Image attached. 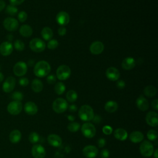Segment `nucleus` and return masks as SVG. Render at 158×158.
<instances>
[{
  "mask_svg": "<svg viewBox=\"0 0 158 158\" xmlns=\"http://www.w3.org/2000/svg\"><path fill=\"white\" fill-rule=\"evenodd\" d=\"M51 71V66L45 60H40L38 62L33 69L34 74L38 77H44L49 73Z\"/></svg>",
  "mask_w": 158,
  "mask_h": 158,
  "instance_id": "obj_1",
  "label": "nucleus"
},
{
  "mask_svg": "<svg viewBox=\"0 0 158 158\" xmlns=\"http://www.w3.org/2000/svg\"><path fill=\"white\" fill-rule=\"evenodd\" d=\"M79 117L83 121H90L92 120L94 117V111L91 106L89 105H83L78 111Z\"/></svg>",
  "mask_w": 158,
  "mask_h": 158,
  "instance_id": "obj_2",
  "label": "nucleus"
},
{
  "mask_svg": "<svg viewBox=\"0 0 158 158\" xmlns=\"http://www.w3.org/2000/svg\"><path fill=\"white\" fill-rule=\"evenodd\" d=\"M67 108V102L62 98H57L52 103V109L57 114L64 112Z\"/></svg>",
  "mask_w": 158,
  "mask_h": 158,
  "instance_id": "obj_3",
  "label": "nucleus"
},
{
  "mask_svg": "<svg viewBox=\"0 0 158 158\" xmlns=\"http://www.w3.org/2000/svg\"><path fill=\"white\" fill-rule=\"evenodd\" d=\"M139 151L142 156L144 157H150L153 154L154 147L150 141L144 140L140 144Z\"/></svg>",
  "mask_w": 158,
  "mask_h": 158,
  "instance_id": "obj_4",
  "label": "nucleus"
},
{
  "mask_svg": "<svg viewBox=\"0 0 158 158\" xmlns=\"http://www.w3.org/2000/svg\"><path fill=\"white\" fill-rule=\"evenodd\" d=\"M29 46L33 51L36 52H41L44 50L46 48V44L42 40L35 38L30 41L29 43Z\"/></svg>",
  "mask_w": 158,
  "mask_h": 158,
  "instance_id": "obj_5",
  "label": "nucleus"
},
{
  "mask_svg": "<svg viewBox=\"0 0 158 158\" xmlns=\"http://www.w3.org/2000/svg\"><path fill=\"white\" fill-rule=\"evenodd\" d=\"M71 70L66 65H60L56 70V77L60 80H67L70 75Z\"/></svg>",
  "mask_w": 158,
  "mask_h": 158,
  "instance_id": "obj_6",
  "label": "nucleus"
},
{
  "mask_svg": "<svg viewBox=\"0 0 158 158\" xmlns=\"http://www.w3.org/2000/svg\"><path fill=\"white\" fill-rule=\"evenodd\" d=\"M81 130L82 134L88 138H91L94 137L96 134V128L93 124L86 122L82 125Z\"/></svg>",
  "mask_w": 158,
  "mask_h": 158,
  "instance_id": "obj_7",
  "label": "nucleus"
},
{
  "mask_svg": "<svg viewBox=\"0 0 158 158\" xmlns=\"http://www.w3.org/2000/svg\"><path fill=\"white\" fill-rule=\"evenodd\" d=\"M8 112L13 115L19 114L22 110V104L20 101H13L10 102L7 107Z\"/></svg>",
  "mask_w": 158,
  "mask_h": 158,
  "instance_id": "obj_8",
  "label": "nucleus"
},
{
  "mask_svg": "<svg viewBox=\"0 0 158 158\" xmlns=\"http://www.w3.org/2000/svg\"><path fill=\"white\" fill-rule=\"evenodd\" d=\"M3 26L7 31H14L17 30L19 22L17 19L13 17H7L3 21Z\"/></svg>",
  "mask_w": 158,
  "mask_h": 158,
  "instance_id": "obj_9",
  "label": "nucleus"
},
{
  "mask_svg": "<svg viewBox=\"0 0 158 158\" xmlns=\"http://www.w3.org/2000/svg\"><path fill=\"white\" fill-rule=\"evenodd\" d=\"M14 73L17 77H22L27 72V65L23 61L17 62L13 67Z\"/></svg>",
  "mask_w": 158,
  "mask_h": 158,
  "instance_id": "obj_10",
  "label": "nucleus"
},
{
  "mask_svg": "<svg viewBox=\"0 0 158 158\" xmlns=\"http://www.w3.org/2000/svg\"><path fill=\"white\" fill-rule=\"evenodd\" d=\"M16 83V80L13 77H7L2 84V90L5 93H10L14 89Z\"/></svg>",
  "mask_w": 158,
  "mask_h": 158,
  "instance_id": "obj_11",
  "label": "nucleus"
},
{
  "mask_svg": "<svg viewBox=\"0 0 158 158\" xmlns=\"http://www.w3.org/2000/svg\"><path fill=\"white\" fill-rule=\"evenodd\" d=\"M98 154V148L93 145H88L83 149V154L87 158H94Z\"/></svg>",
  "mask_w": 158,
  "mask_h": 158,
  "instance_id": "obj_12",
  "label": "nucleus"
},
{
  "mask_svg": "<svg viewBox=\"0 0 158 158\" xmlns=\"http://www.w3.org/2000/svg\"><path fill=\"white\" fill-rule=\"evenodd\" d=\"M31 154L35 158H44L46 156V151L41 144H35L31 148Z\"/></svg>",
  "mask_w": 158,
  "mask_h": 158,
  "instance_id": "obj_13",
  "label": "nucleus"
},
{
  "mask_svg": "<svg viewBox=\"0 0 158 158\" xmlns=\"http://www.w3.org/2000/svg\"><path fill=\"white\" fill-rule=\"evenodd\" d=\"M146 123L151 127H157L158 125V115L156 112L150 111L146 116Z\"/></svg>",
  "mask_w": 158,
  "mask_h": 158,
  "instance_id": "obj_14",
  "label": "nucleus"
},
{
  "mask_svg": "<svg viewBox=\"0 0 158 158\" xmlns=\"http://www.w3.org/2000/svg\"><path fill=\"white\" fill-rule=\"evenodd\" d=\"M13 51V46L9 41H4L0 44V54L3 56H9Z\"/></svg>",
  "mask_w": 158,
  "mask_h": 158,
  "instance_id": "obj_15",
  "label": "nucleus"
},
{
  "mask_svg": "<svg viewBox=\"0 0 158 158\" xmlns=\"http://www.w3.org/2000/svg\"><path fill=\"white\" fill-rule=\"evenodd\" d=\"M56 21L59 25L64 27L67 25L70 21L69 15L65 11H60L56 15Z\"/></svg>",
  "mask_w": 158,
  "mask_h": 158,
  "instance_id": "obj_16",
  "label": "nucleus"
},
{
  "mask_svg": "<svg viewBox=\"0 0 158 158\" xmlns=\"http://www.w3.org/2000/svg\"><path fill=\"white\" fill-rule=\"evenodd\" d=\"M104 49V46L103 43L99 41H96L93 42L89 47L90 52L93 54H95V55L100 54L101 53H102Z\"/></svg>",
  "mask_w": 158,
  "mask_h": 158,
  "instance_id": "obj_17",
  "label": "nucleus"
},
{
  "mask_svg": "<svg viewBox=\"0 0 158 158\" xmlns=\"http://www.w3.org/2000/svg\"><path fill=\"white\" fill-rule=\"evenodd\" d=\"M106 75L110 81H117L120 77V72L116 68L110 67L106 70Z\"/></svg>",
  "mask_w": 158,
  "mask_h": 158,
  "instance_id": "obj_18",
  "label": "nucleus"
},
{
  "mask_svg": "<svg viewBox=\"0 0 158 158\" xmlns=\"http://www.w3.org/2000/svg\"><path fill=\"white\" fill-rule=\"evenodd\" d=\"M25 112L30 115H35L38 112V107L36 104L31 101H28L25 103L24 106Z\"/></svg>",
  "mask_w": 158,
  "mask_h": 158,
  "instance_id": "obj_19",
  "label": "nucleus"
},
{
  "mask_svg": "<svg viewBox=\"0 0 158 158\" xmlns=\"http://www.w3.org/2000/svg\"><path fill=\"white\" fill-rule=\"evenodd\" d=\"M47 139L48 143L54 147H59L62 144V139L57 135L51 134L48 136Z\"/></svg>",
  "mask_w": 158,
  "mask_h": 158,
  "instance_id": "obj_20",
  "label": "nucleus"
},
{
  "mask_svg": "<svg viewBox=\"0 0 158 158\" xmlns=\"http://www.w3.org/2000/svg\"><path fill=\"white\" fill-rule=\"evenodd\" d=\"M136 104L137 107L142 111H145L149 108V102L148 100L143 96H140L137 98Z\"/></svg>",
  "mask_w": 158,
  "mask_h": 158,
  "instance_id": "obj_21",
  "label": "nucleus"
},
{
  "mask_svg": "<svg viewBox=\"0 0 158 158\" xmlns=\"http://www.w3.org/2000/svg\"><path fill=\"white\" fill-rule=\"evenodd\" d=\"M136 62L135 59L131 57H128L124 59L122 62V67L123 69L128 70L135 67Z\"/></svg>",
  "mask_w": 158,
  "mask_h": 158,
  "instance_id": "obj_22",
  "label": "nucleus"
},
{
  "mask_svg": "<svg viewBox=\"0 0 158 158\" xmlns=\"http://www.w3.org/2000/svg\"><path fill=\"white\" fill-rule=\"evenodd\" d=\"M129 138L132 143H138L141 142L144 139V135L141 131H135L130 133Z\"/></svg>",
  "mask_w": 158,
  "mask_h": 158,
  "instance_id": "obj_23",
  "label": "nucleus"
},
{
  "mask_svg": "<svg viewBox=\"0 0 158 158\" xmlns=\"http://www.w3.org/2000/svg\"><path fill=\"white\" fill-rule=\"evenodd\" d=\"M114 136L116 139L120 141H124L127 138L128 133L123 128H117L114 133Z\"/></svg>",
  "mask_w": 158,
  "mask_h": 158,
  "instance_id": "obj_24",
  "label": "nucleus"
},
{
  "mask_svg": "<svg viewBox=\"0 0 158 158\" xmlns=\"http://www.w3.org/2000/svg\"><path fill=\"white\" fill-rule=\"evenodd\" d=\"M19 33L23 37H30L33 33V29L28 25H23L20 27Z\"/></svg>",
  "mask_w": 158,
  "mask_h": 158,
  "instance_id": "obj_25",
  "label": "nucleus"
},
{
  "mask_svg": "<svg viewBox=\"0 0 158 158\" xmlns=\"http://www.w3.org/2000/svg\"><path fill=\"white\" fill-rule=\"evenodd\" d=\"M22 138L21 132L18 130H12L9 135V139L12 143L16 144L19 143Z\"/></svg>",
  "mask_w": 158,
  "mask_h": 158,
  "instance_id": "obj_26",
  "label": "nucleus"
},
{
  "mask_svg": "<svg viewBox=\"0 0 158 158\" xmlns=\"http://www.w3.org/2000/svg\"><path fill=\"white\" fill-rule=\"evenodd\" d=\"M31 89L35 93H40L43 90V85L39 79H34L31 82Z\"/></svg>",
  "mask_w": 158,
  "mask_h": 158,
  "instance_id": "obj_27",
  "label": "nucleus"
},
{
  "mask_svg": "<svg viewBox=\"0 0 158 158\" xmlns=\"http://www.w3.org/2000/svg\"><path fill=\"white\" fill-rule=\"evenodd\" d=\"M117 108H118V104L115 101H107L104 106L105 110L109 113L114 112L115 111L117 110Z\"/></svg>",
  "mask_w": 158,
  "mask_h": 158,
  "instance_id": "obj_28",
  "label": "nucleus"
},
{
  "mask_svg": "<svg viewBox=\"0 0 158 158\" xmlns=\"http://www.w3.org/2000/svg\"><path fill=\"white\" fill-rule=\"evenodd\" d=\"M42 37L45 40H50L52 37L53 36V32L51 28H50L48 27H44L41 32Z\"/></svg>",
  "mask_w": 158,
  "mask_h": 158,
  "instance_id": "obj_29",
  "label": "nucleus"
},
{
  "mask_svg": "<svg viewBox=\"0 0 158 158\" xmlns=\"http://www.w3.org/2000/svg\"><path fill=\"white\" fill-rule=\"evenodd\" d=\"M143 92H144V95L146 96L147 97L152 98V97H154L156 94L157 89L154 86L149 85L144 88Z\"/></svg>",
  "mask_w": 158,
  "mask_h": 158,
  "instance_id": "obj_30",
  "label": "nucleus"
},
{
  "mask_svg": "<svg viewBox=\"0 0 158 158\" xmlns=\"http://www.w3.org/2000/svg\"><path fill=\"white\" fill-rule=\"evenodd\" d=\"M77 97H78V95H77V93H76L75 91L74 90H69L67 93V94H66V98H67V99L69 102H75L77 99Z\"/></svg>",
  "mask_w": 158,
  "mask_h": 158,
  "instance_id": "obj_31",
  "label": "nucleus"
},
{
  "mask_svg": "<svg viewBox=\"0 0 158 158\" xmlns=\"http://www.w3.org/2000/svg\"><path fill=\"white\" fill-rule=\"evenodd\" d=\"M65 86L62 82L59 81V82H57L55 85L54 91L57 94L60 95V94H63L64 92L65 91Z\"/></svg>",
  "mask_w": 158,
  "mask_h": 158,
  "instance_id": "obj_32",
  "label": "nucleus"
},
{
  "mask_svg": "<svg viewBox=\"0 0 158 158\" xmlns=\"http://www.w3.org/2000/svg\"><path fill=\"white\" fill-rule=\"evenodd\" d=\"M6 12L10 15L14 16L17 14L18 9L15 6L9 4L6 7Z\"/></svg>",
  "mask_w": 158,
  "mask_h": 158,
  "instance_id": "obj_33",
  "label": "nucleus"
},
{
  "mask_svg": "<svg viewBox=\"0 0 158 158\" xmlns=\"http://www.w3.org/2000/svg\"><path fill=\"white\" fill-rule=\"evenodd\" d=\"M28 139L31 143L35 144L38 142L40 139V136L36 132H31L28 136Z\"/></svg>",
  "mask_w": 158,
  "mask_h": 158,
  "instance_id": "obj_34",
  "label": "nucleus"
},
{
  "mask_svg": "<svg viewBox=\"0 0 158 158\" xmlns=\"http://www.w3.org/2000/svg\"><path fill=\"white\" fill-rule=\"evenodd\" d=\"M14 46L15 49L19 51H22L25 48V44L23 42L20 40H17L14 44Z\"/></svg>",
  "mask_w": 158,
  "mask_h": 158,
  "instance_id": "obj_35",
  "label": "nucleus"
},
{
  "mask_svg": "<svg viewBox=\"0 0 158 158\" xmlns=\"http://www.w3.org/2000/svg\"><path fill=\"white\" fill-rule=\"evenodd\" d=\"M67 128L71 132H76L80 128V124L78 122H72L68 125Z\"/></svg>",
  "mask_w": 158,
  "mask_h": 158,
  "instance_id": "obj_36",
  "label": "nucleus"
},
{
  "mask_svg": "<svg viewBox=\"0 0 158 158\" xmlns=\"http://www.w3.org/2000/svg\"><path fill=\"white\" fill-rule=\"evenodd\" d=\"M147 137L151 141H155L157 138V133L154 130H150L147 133Z\"/></svg>",
  "mask_w": 158,
  "mask_h": 158,
  "instance_id": "obj_37",
  "label": "nucleus"
},
{
  "mask_svg": "<svg viewBox=\"0 0 158 158\" xmlns=\"http://www.w3.org/2000/svg\"><path fill=\"white\" fill-rule=\"evenodd\" d=\"M11 98L12 99H14V101H20L23 99V94L20 92V91H15L14 92L12 95H11Z\"/></svg>",
  "mask_w": 158,
  "mask_h": 158,
  "instance_id": "obj_38",
  "label": "nucleus"
},
{
  "mask_svg": "<svg viewBox=\"0 0 158 158\" xmlns=\"http://www.w3.org/2000/svg\"><path fill=\"white\" fill-rule=\"evenodd\" d=\"M59 45V43L57 41V40L53 39V40H50L49 41V42L48 43V48L49 49H54L56 48H57V47Z\"/></svg>",
  "mask_w": 158,
  "mask_h": 158,
  "instance_id": "obj_39",
  "label": "nucleus"
},
{
  "mask_svg": "<svg viewBox=\"0 0 158 158\" xmlns=\"http://www.w3.org/2000/svg\"><path fill=\"white\" fill-rule=\"evenodd\" d=\"M27 19V14L25 11H20L18 14V19L20 22H24Z\"/></svg>",
  "mask_w": 158,
  "mask_h": 158,
  "instance_id": "obj_40",
  "label": "nucleus"
},
{
  "mask_svg": "<svg viewBox=\"0 0 158 158\" xmlns=\"http://www.w3.org/2000/svg\"><path fill=\"white\" fill-rule=\"evenodd\" d=\"M112 128L111 127L109 126V125H105L104 127H103L102 128V131L105 135H110L112 133Z\"/></svg>",
  "mask_w": 158,
  "mask_h": 158,
  "instance_id": "obj_41",
  "label": "nucleus"
},
{
  "mask_svg": "<svg viewBox=\"0 0 158 158\" xmlns=\"http://www.w3.org/2000/svg\"><path fill=\"white\" fill-rule=\"evenodd\" d=\"M19 84L22 86H26L29 84V80L28 78L25 77H22L19 79Z\"/></svg>",
  "mask_w": 158,
  "mask_h": 158,
  "instance_id": "obj_42",
  "label": "nucleus"
},
{
  "mask_svg": "<svg viewBox=\"0 0 158 158\" xmlns=\"http://www.w3.org/2000/svg\"><path fill=\"white\" fill-rule=\"evenodd\" d=\"M46 80L49 84H53L56 81V77L54 75H48Z\"/></svg>",
  "mask_w": 158,
  "mask_h": 158,
  "instance_id": "obj_43",
  "label": "nucleus"
},
{
  "mask_svg": "<svg viewBox=\"0 0 158 158\" xmlns=\"http://www.w3.org/2000/svg\"><path fill=\"white\" fill-rule=\"evenodd\" d=\"M101 158H108L109 157V151L107 149H102L101 152Z\"/></svg>",
  "mask_w": 158,
  "mask_h": 158,
  "instance_id": "obj_44",
  "label": "nucleus"
},
{
  "mask_svg": "<svg viewBox=\"0 0 158 158\" xmlns=\"http://www.w3.org/2000/svg\"><path fill=\"white\" fill-rule=\"evenodd\" d=\"M116 86L119 89H123L125 88V83L123 80H118L117 81V83H116Z\"/></svg>",
  "mask_w": 158,
  "mask_h": 158,
  "instance_id": "obj_45",
  "label": "nucleus"
},
{
  "mask_svg": "<svg viewBox=\"0 0 158 158\" xmlns=\"http://www.w3.org/2000/svg\"><path fill=\"white\" fill-rule=\"evenodd\" d=\"M25 0H9V2H10V4L13 6H18L24 2Z\"/></svg>",
  "mask_w": 158,
  "mask_h": 158,
  "instance_id": "obj_46",
  "label": "nucleus"
},
{
  "mask_svg": "<svg viewBox=\"0 0 158 158\" xmlns=\"http://www.w3.org/2000/svg\"><path fill=\"white\" fill-rule=\"evenodd\" d=\"M66 32H67V30L66 28L63 27V26H61L59 29H58V33L59 35L60 36H64L66 34Z\"/></svg>",
  "mask_w": 158,
  "mask_h": 158,
  "instance_id": "obj_47",
  "label": "nucleus"
},
{
  "mask_svg": "<svg viewBox=\"0 0 158 158\" xmlns=\"http://www.w3.org/2000/svg\"><path fill=\"white\" fill-rule=\"evenodd\" d=\"M106 143V139H105L104 138H100V139H98V146H99V148H102V147H104V146H105Z\"/></svg>",
  "mask_w": 158,
  "mask_h": 158,
  "instance_id": "obj_48",
  "label": "nucleus"
},
{
  "mask_svg": "<svg viewBox=\"0 0 158 158\" xmlns=\"http://www.w3.org/2000/svg\"><path fill=\"white\" fill-rule=\"evenodd\" d=\"M151 106H152V107L156 110H158V100L157 99L153 100L152 101V103H151Z\"/></svg>",
  "mask_w": 158,
  "mask_h": 158,
  "instance_id": "obj_49",
  "label": "nucleus"
},
{
  "mask_svg": "<svg viewBox=\"0 0 158 158\" xmlns=\"http://www.w3.org/2000/svg\"><path fill=\"white\" fill-rule=\"evenodd\" d=\"M69 110L70 112H75V111L77 110V106L75 105V104H72V105H70V106H69Z\"/></svg>",
  "mask_w": 158,
  "mask_h": 158,
  "instance_id": "obj_50",
  "label": "nucleus"
},
{
  "mask_svg": "<svg viewBox=\"0 0 158 158\" xmlns=\"http://www.w3.org/2000/svg\"><path fill=\"white\" fill-rule=\"evenodd\" d=\"M6 7V2L2 0H0V12Z\"/></svg>",
  "mask_w": 158,
  "mask_h": 158,
  "instance_id": "obj_51",
  "label": "nucleus"
},
{
  "mask_svg": "<svg viewBox=\"0 0 158 158\" xmlns=\"http://www.w3.org/2000/svg\"><path fill=\"white\" fill-rule=\"evenodd\" d=\"M93 120L95 123H98L100 122V121H101V117H99L98 115L95 116V117L94 116V117H93Z\"/></svg>",
  "mask_w": 158,
  "mask_h": 158,
  "instance_id": "obj_52",
  "label": "nucleus"
},
{
  "mask_svg": "<svg viewBox=\"0 0 158 158\" xmlns=\"http://www.w3.org/2000/svg\"><path fill=\"white\" fill-rule=\"evenodd\" d=\"M67 118H68V120H70V121H73L75 120V117L73 116V115H69L67 116Z\"/></svg>",
  "mask_w": 158,
  "mask_h": 158,
  "instance_id": "obj_53",
  "label": "nucleus"
},
{
  "mask_svg": "<svg viewBox=\"0 0 158 158\" xmlns=\"http://www.w3.org/2000/svg\"><path fill=\"white\" fill-rule=\"evenodd\" d=\"M153 154H154V158H158V149H156L154 152H153Z\"/></svg>",
  "mask_w": 158,
  "mask_h": 158,
  "instance_id": "obj_54",
  "label": "nucleus"
},
{
  "mask_svg": "<svg viewBox=\"0 0 158 158\" xmlns=\"http://www.w3.org/2000/svg\"><path fill=\"white\" fill-rule=\"evenodd\" d=\"M4 80V75L0 72V83L2 82Z\"/></svg>",
  "mask_w": 158,
  "mask_h": 158,
  "instance_id": "obj_55",
  "label": "nucleus"
},
{
  "mask_svg": "<svg viewBox=\"0 0 158 158\" xmlns=\"http://www.w3.org/2000/svg\"><path fill=\"white\" fill-rule=\"evenodd\" d=\"M0 69H1V66H0Z\"/></svg>",
  "mask_w": 158,
  "mask_h": 158,
  "instance_id": "obj_56",
  "label": "nucleus"
}]
</instances>
